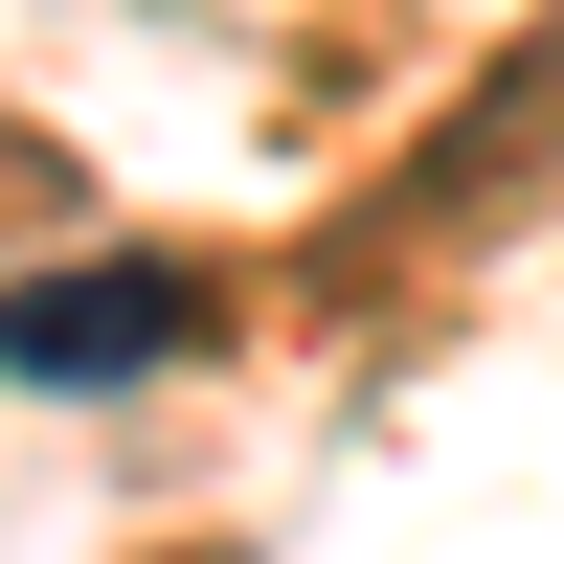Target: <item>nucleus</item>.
I'll use <instances>...</instances> for the list:
<instances>
[{
  "label": "nucleus",
  "mask_w": 564,
  "mask_h": 564,
  "mask_svg": "<svg viewBox=\"0 0 564 564\" xmlns=\"http://www.w3.org/2000/svg\"><path fill=\"white\" fill-rule=\"evenodd\" d=\"M181 339H204V271H159V249L0 294V384H135V361H181Z\"/></svg>",
  "instance_id": "f257e3e1"
}]
</instances>
